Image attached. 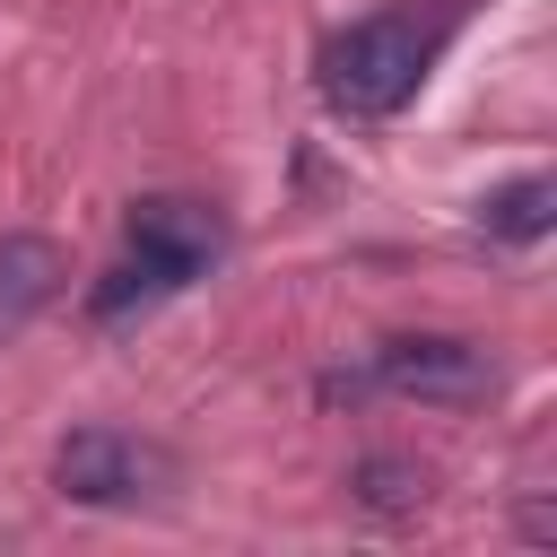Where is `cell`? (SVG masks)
Here are the masks:
<instances>
[{
	"label": "cell",
	"instance_id": "cell-1",
	"mask_svg": "<svg viewBox=\"0 0 557 557\" xmlns=\"http://www.w3.org/2000/svg\"><path fill=\"white\" fill-rule=\"evenodd\" d=\"M444 44V17H409V9H383V17H357L331 52H322V96L357 122H383L418 96L426 61Z\"/></svg>",
	"mask_w": 557,
	"mask_h": 557
},
{
	"label": "cell",
	"instance_id": "cell-2",
	"mask_svg": "<svg viewBox=\"0 0 557 557\" xmlns=\"http://www.w3.org/2000/svg\"><path fill=\"white\" fill-rule=\"evenodd\" d=\"M52 487L70 505H139V496L174 487V453L148 435H122V426H78L52 453Z\"/></svg>",
	"mask_w": 557,
	"mask_h": 557
},
{
	"label": "cell",
	"instance_id": "cell-3",
	"mask_svg": "<svg viewBox=\"0 0 557 557\" xmlns=\"http://www.w3.org/2000/svg\"><path fill=\"white\" fill-rule=\"evenodd\" d=\"M374 383H383V392H400V400L470 409V400H487V392H496V366H487V348H479V339H453V331H400V339H383Z\"/></svg>",
	"mask_w": 557,
	"mask_h": 557
},
{
	"label": "cell",
	"instance_id": "cell-4",
	"mask_svg": "<svg viewBox=\"0 0 557 557\" xmlns=\"http://www.w3.org/2000/svg\"><path fill=\"white\" fill-rule=\"evenodd\" d=\"M122 226H131V252L157 261L174 287H191V278L226 252V218H218L209 200H183V191H148V200H131Z\"/></svg>",
	"mask_w": 557,
	"mask_h": 557
},
{
	"label": "cell",
	"instance_id": "cell-5",
	"mask_svg": "<svg viewBox=\"0 0 557 557\" xmlns=\"http://www.w3.org/2000/svg\"><path fill=\"white\" fill-rule=\"evenodd\" d=\"M70 261L52 235H0V339H17L52 296H61Z\"/></svg>",
	"mask_w": 557,
	"mask_h": 557
},
{
	"label": "cell",
	"instance_id": "cell-6",
	"mask_svg": "<svg viewBox=\"0 0 557 557\" xmlns=\"http://www.w3.org/2000/svg\"><path fill=\"white\" fill-rule=\"evenodd\" d=\"M548 209H557V183H548V174H522V183H505V191L479 200V226L505 235V244H531V235L548 226Z\"/></svg>",
	"mask_w": 557,
	"mask_h": 557
},
{
	"label": "cell",
	"instance_id": "cell-7",
	"mask_svg": "<svg viewBox=\"0 0 557 557\" xmlns=\"http://www.w3.org/2000/svg\"><path fill=\"white\" fill-rule=\"evenodd\" d=\"M348 487H357L374 513H409V505H426V470L400 461V453H366V461L348 470Z\"/></svg>",
	"mask_w": 557,
	"mask_h": 557
},
{
	"label": "cell",
	"instance_id": "cell-8",
	"mask_svg": "<svg viewBox=\"0 0 557 557\" xmlns=\"http://www.w3.org/2000/svg\"><path fill=\"white\" fill-rule=\"evenodd\" d=\"M157 296H174V278H165L157 261H139V252H131L122 270H104V278H96V296H87V313H96V322H122L131 305H157Z\"/></svg>",
	"mask_w": 557,
	"mask_h": 557
}]
</instances>
